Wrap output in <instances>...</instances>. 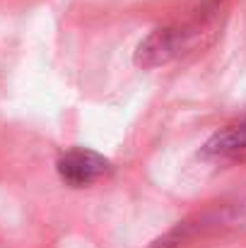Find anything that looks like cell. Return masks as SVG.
Here are the masks:
<instances>
[{"label":"cell","mask_w":246,"mask_h":248,"mask_svg":"<svg viewBox=\"0 0 246 248\" xmlns=\"http://www.w3.org/2000/svg\"><path fill=\"white\" fill-rule=\"evenodd\" d=\"M193 27H157L135 48L133 63L140 70H152L179 58L193 39Z\"/></svg>","instance_id":"6da1fadb"},{"label":"cell","mask_w":246,"mask_h":248,"mask_svg":"<svg viewBox=\"0 0 246 248\" xmlns=\"http://www.w3.org/2000/svg\"><path fill=\"white\" fill-rule=\"evenodd\" d=\"M56 171L66 186L87 188V186L97 183L99 178H104L111 171V164L99 152L75 147V150H68L66 155H61V159L56 162Z\"/></svg>","instance_id":"7a4b0ae2"},{"label":"cell","mask_w":246,"mask_h":248,"mask_svg":"<svg viewBox=\"0 0 246 248\" xmlns=\"http://www.w3.org/2000/svg\"><path fill=\"white\" fill-rule=\"evenodd\" d=\"M222 219L227 224H246V198L239 200L237 205H232L230 210L222 212Z\"/></svg>","instance_id":"5b68a950"},{"label":"cell","mask_w":246,"mask_h":248,"mask_svg":"<svg viewBox=\"0 0 246 248\" xmlns=\"http://www.w3.org/2000/svg\"><path fill=\"white\" fill-rule=\"evenodd\" d=\"M239 155H246V121L215 133L200 147L203 159H230V157H239Z\"/></svg>","instance_id":"3957f363"},{"label":"cell","mask_w":246,"mask_h":248,"mask_svg":"<svg viewBox=\"0 0 246 248\" xmlns=\"http://www.w3.org/2000/svg\"><path fill=\"white\" fill-rule=\"evenodd\" d=\"M198 232H200V224L186 219V222L174 224L169 232H164L162 236H157L152 244H148V248H181L188 239H193Z\"/></svg>","instance_id":"277c9868"}]
</instances>
